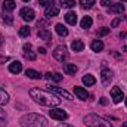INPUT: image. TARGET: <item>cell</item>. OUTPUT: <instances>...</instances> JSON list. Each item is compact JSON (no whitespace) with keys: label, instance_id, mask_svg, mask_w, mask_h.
Instances as JSON below:
<instances>
[{"label":"cell","instance_id":"cell-32","mask_svg":"<svg viewBox=\"0 0 127 127\" xmlns=\"http://www.w3.org/2000/svg\"><path fill=\"white\" fill-rule=\"evenodd\" d=\"M38 4L43 6V7H47V6L53 4V0H38Z\"/></svg>","mask_w":127,"mask_h":127},{"label":"cell","instance_id":"cell-18","mask_svg":"<svg viewBox=\"0 0 127 127\" xmlns=\"http://www.w3.org/2000/svg\"><path fill=\"white\" fill-rule=\"evenodd\" d=\"M55 30H56V32H58L61 37H66V35H68V28H66L64 24H56V25H55Z\"/></svg>","mask_w":127,"mask_h":127},{"label":"cell","instance_id":"cell-37","mask_svg":"<svg viewBox=\"0 0 127 127\" xmlns=\"http://www.w3.org/2000/svg\"><path fill=\"white\" fill-rule=\"evenodd\" d=\"M38 52H40L41 55H46V49H44V47H40V49H38Z\"/></svg>","mask_w":127,"mask_h":127},{"label":"cell","instance_id":"cell-1","mask_svg":"<svg viewBox=\"0 0 127 127\" xmlns=\"http://www.w3.org/2000/svg\"><path fill=\"white\" fill-rule=\"evenodd\" d=\"M30 96L35 103H38L41 106H47V108H55L61 103L59 96H56L49 90H43V89H37V87L30 90Z\"/></svg>","mask_w":127,"mask_h":127},{"label":"cell","instance_id":"cell-42","mask_svg":"<svg viewBox=\"0 0 127 127\" xmlns=\"http://www.w3.org/2000/svg\"><path fill=\"white\" fill-rule=\"evenodd\" d=\"M22 1H30V0H22Z\"/></svg>","mask_w":127,"mask_h":127},{"label":"cell","instance_id":"cell-14","mask_svg":"<svg viewBox=\"0 0 127 127\" xmlns=\"http://www.w3.org/2000/svg\"><path fill=\"white\" fill-rule=\"evenodd\" d=\"M37 35L41 38V40H44V41H49V40H52V34L49 30H46V28H40L38 32H37Z\"/></svg>","mask_w":127,"mask_h":127},{"label":"cell","instance_id":"cell-28","mask_svg":"<svg viewBox=\"0 0 127 127\" xmlns=\"http://www.w3.org/2000/svg\"><path fill=\"white\" fill-rule=\"evenodd\" d=\"M7 124V117H6V112L0 108V127H4Z\"/></svg>","mask_w":127,"mask_h":127},{"label":"cell","instance_id":"cell-27","mask_svg":"<svg viewBox=\"0 0 127 127\" xmlns=\"http://www.w3.org/2000/svg\"><path fill=\"white\" fill-rule=\"evenodd\" d=\"M1 18H3V22H4V24H7V25H12V24H13V16H12V15H9V13H4V12H3Z\"/></svg>","mask_w":127,"mask_h":127},{"label":"cell","instance_id":"cell-39","mask_svg":"<svg viewBox=\"0 0 127 127\" xmlns=\"http://www.w3.org/2000/svg\"><path fill=\"white\" fill-rule=\"evenodd\" d=\"M58 127H72V126H69V124H65V123H61Z\"/></svg>","mask_w":127,"mask_h":127},{"label":"cell","instance_id":"cell-25","mask_svg":"<svg viewBox=\"0 0 127 127\" xmlns=\"http://www.w3.org/2000/svg\"><path fill=\"white\" fill-rule=\"evenodd\" d=\"M9 102V95L7 92H4L1 87H0V105H6Z\"/></svg>","mask_w":127,"mask_h":127},{"label":"cell","instance_id":"cell-43","mask_svg":"<svg viewBox=\"0 0 127 127\" xmlns=\"http://www.w3.org/2000/svg\"><path fill=\"white\" fill-rule=\"evenodd\" d=\"M126 106H127V99H126Z\"/></svg>","mask_w":127,"mask_h":127},{"label":"cell","instance_id":"cell-41","mask_svg":"<svg viewBox=\"0 0 127 127\" xmlns=\"http://www.w3.org/2000/svg\"><path fill=\"white\" fill-rule=\"evenodd\" d=\"M121 127H127V121H126V123H123V126H121Z\"/></svg>","mask_w":127,"mask_h":127},{"label":"cell","instance_id":"cell-2","mask_svg":"<svg viewBox=\"0 0 127 127\" xmlns=\"http://www.w3.org/2000/svg\"><path fill=\"white\" fill-rule=\"evenodd\" d=\"M19 123H21V127H47V120L43 115L35 112L25 114L19 120Z\"/></svg>","mask_w":127,"mask_h":127},{"label":"cell","instance_id":"cell-8","mask_svg":"<svg viewBox=\"0 0 127 127\" xmlns=\"http://www.w3.org/2000/svg\"><path fill=\"white\" fill-rule=\"evenodd\" d=\"M111 97H112V100H114L115 103H120V102L123 100V97H124V93H123V90H121L118 86H115V87L111 89Z\"/></svg>","mask_w":127,"mask_h":127},{"label":"cell","instance_id":"cell-35","mask_svg":"<svg viewBox=\"0 0 127 127\" xmlns=\"http://www.w3.org/2000/svg\"><path fill=\"white\" fill-rule=\"evenodd\" d=\"M100 4H102L103 7H108V6L111 4V0H100Z\"/></svg>","mask_w":127,"mask_h":127},{"label":"cell","instance_id":"cell-30","mask_svg":"<svg viewBox=\"0 0 127 127\" xmlns=\"http://www.w3.org/2000/svg\"><path fill=\"white\" fill-rule=\"evenodd\" d=\"M19 35H21V37H27V35H30V27H27V25L21 27V28H19Z\"/></svg>","mask_w":127,"mask_h":127},{"label":"cell","instance_id":"cell-9","mask_svg":"<svg viewBox=\"0 0 127 127\" xmlns=\"http://www.w3.org/2000/svg\"><path fill=\"white\" fill-rule=\"evenodd\" d=\"M100 80H102L103 84H108V83L112 80V71L108 69V68H103L102 72H100Z\"/></svg>","mask_w":127,"mask_h":127},{"label":"cell","instance_id":"cell-12","mask_svg":"<svg viewBox=\"0 0 127 127\" xmlns=\"http://www.w3.org/2000/svg\"><path fill=\"white\" fill-rule=\"evenodd\" d=\"M9 71L12 74H19L22 71V64L19 62V61H13V62L9 65Z\"/></svg>","mask_w":127,"mask_h":127},{"label":"cell","instance_id":"cell-3","mask_svg":"<svg viewBox=\"0 0 127 127\" xmlns=\"http://www.w3.org/2000/svg\"><path fill=\"white\" fill-rule=\"evenodd\" d=\"M83 121H84V124L87 127H112L111 123H108L105 118H102V117H99L96 114H87V115H84Z\"/></svg>","mask_w":127,"mask_h":127},{"label":"cell","instance_id":"cell-4","mask_svg":"<svg viewBox=\"0 0 127 127\" xmlns=\"http://www.w3.org/2000/svg\"><path fill=\"white\" fill-rule=\"evenodd\" d=\"M53 58L56 61H59V62H64L68 58V49H66V46H64V44L56 46L55 50H53Z\"/></svg>","mask_w":127,"mask_h":127},{"label":"cell","instance_id":"cell-38","mask_svg":"<svg viewBox=\"0 0 127 127\" xmlns=\"http://www.w3.org/2000/svg\"><path fill=\"white\" fill-rule=\"evenodd\" d=\"M118 35H120V37H121V38H123V37H127V32H126V31H123V32H120V34H118Z\"/></svg>","mask_w":127,"mask_h":127},{"label":"cell","instance_id":"cell-13","mask_svg":"<svg viewBox=\"0 0 127 127\" xmlns=\"http://www.w3.org/2000/svg\"><path fill=\"white\" fill-rule=\"evenodd\" d=\"M44 77H46V80H49V81H55V83H59L61 80H62V75L59 74V72H46L44 74Z\"/></svg>","mask_w":127,"mask_h":127},{"label":"cell","instance_id":"cell-44","mask_svg":"<svg viewBox=\"0 0 127 127\" xmlns=\"http://www.w3.org/2000/svg\"><path fill=\"white\" fill-rule=\"evenodd\" d=\"M121 1H127V0H121Z\"/></svg>","mask_w":127,"mask_h":127},{"label":"cell","instance_id":"cell-16","mask_svg":"<svg viewBox=\"0 0 127 127\" xmlns=\"http://www.w3.org/2000/svg\"><path fill=\"white\" fill-rule=\"evenodd\" d=\"M25 75H27L28 78H32V80H40V78L43 77V75H41L38 71H35V69H31V68L25 71Z\"/></svg>","mask_w":127,"mask_h":127},{"label":"cell","instance_id":"cell-22","mask_svg":"<svg viewBox=\"0 0 127 127\" xmlns=\"http://www.w3.org/2000/svg\"><path fill=\"white\" fill-rule=\"evenodd\" d=\"M16 7V3L13 1V0H4L3 1V10H13Z\"/></svg>","mask_w":127,"mask_h":127},{"label":"cell","instance_id":"cell-6","mask_svg":"<svg viewBox=\"0 0 127 127\" xmlns=\"http://www.w3.org/2000/svg\"><path fill=\"white\" fill-rule=\"evenodd\" d=\"M49 115H50L53 120H58V121H64V120H66V117H68V114H66L64 109H61V108H50Z\"/></svg>","mask_w":127,"mask_h":127},{"label":"cell","instance_id":"cell-36","mask_svg":"<svg viewBox=\"0 0 127 127\" xmlns=\"http://www.w3.org/2000/svg\"><path fill=\"white\" fill-rule=\"evenodd\" d=\"M99 102H100V105H108V99L106 97H100Z\"/></svg>","mask_w":127,"mask_h":127},{"label":"cell","instance_id":"cell-15","mask_svg":"<svg viewBox=\"0 0 127 127\" xmlns=\"http://www.w3.org/2000/svg\"><path fill=\"white\" fill-rule=\"evenodd\" d=\"M64 72L68 75H74L77 72V66L75 64H64Z\"/></svg>","mask_w":127,"mask_h":127},{"label":"cell","instance_id":"cell-33","mask_svg":"<svg viewBox=\"0 0 127 127\" xmlns=\"http://www.w3.org/2000/svg\"><path fill=\"white\" fill-rule=\"evenodd\" d=\"M97 34H99V37H103V35L109 34V28H100V30L97 31Z\"/></svg>","mask_w":127,"mask_h":127},{"label":"cell","instance_id":"cell-26","mask_svg":"<svg viewBox=\"0 0 127 127\" xmlns=\"http://www.w3.org/2000/svg\"><path fill=\"white\" fill-rule=\"evenodd\" d=\"M96 3V0H80V4L83 9H90L93 7V4Z\"/></svg>","mask_w":127,"mask_h":127},{"label":"cell","instance_id":"cell-29","mask_svg":"<svg viewBox=\"0 0 127 127\" xmlns=\"http://www.w3.org/2000/svg\"><path fill=\"white\" fill-rule=\"evenodd\" d=\"M64 7H74L75 6V0H59Z\"/></svg>","mask_w":127,"mask_h":127},{"label":"cell","instance_id":"cell-21","mask_svg":"<svg viewBox=\"0 0 127 127\" xmlns=\"http://www.w3.org/2000/svg\"><path fill=\"white\" fill-rule=\"evenodd\" d=\"M71 47H72L74 52H81V50L84 49V43H83L81 40H74L72 44H71Z\"/></svg>","mask_w":127,"mask_h":127},{"label":"cell","instance_id":"cell-34","mask_svg":"<svg viewBox=\"0 0 127 127\" xmlns=\"http://www.w3.org/2000/svg\"><path fill=\"white\" fill-rule=\"evenodd\" d=\"M120 22H121V18H115V19H114V21L111 22V27H112V28H115V27H117V25H118Z\"/></svg>","mask_w":127,"mask_h":127},{"label":"cell","instance_id":"cell-40","mask_svg":"<svg viewBox=\"0 0 127 127\" xmlns=\"http://www.w3.org/2000/svg\"><path fill=\"white\" fill-rule=\"evenodd\" d=\"M1 44H3V35L0 34V46H1Z\"/></svg>","mask_w":127,"mask_h":127},{"label":"cell","instance_id":"cell-11","mask_svg":"<svg viewBox=\"0 0 127 127\" xmlns=\"http://www.w3.org/2000/svg\"><path fill=\"white\" fill-rule=\"evenodd\" d=\"M74 93H75V96H77L78 99H81V100H87V97H89L87 90H84L83 87H78V86L74 87Z\"/></svg>","mask_w":127,"mask_h":127},{"label":"cell","instance_id":"cell-10","mask_svg":"<svg viewBox=\"0 0 127 127\" xmlns=\"http://www.w3.org/2000/svg\"><path fill=\"white\" fill-rule=\"evenodd\" d=\"M58 13H59V7H58V6H53V4L47 6V7H46V10H44V15H46L47 18L58 16Z\"/></svg>","mask_w":127,"mask_h":127},{"label":"cell","instance_id":"cell-7","mask_svg":"<svg viewBox=\"0 0 127 127\" xmlns=\"http://www.w3.org/2000/svg\"><path fill=\"white\" fill-rule=\"evenodd\" d=\"M19 15L27 22H31V21H34V18H35V12L32 10L31 7H22L21 12H19Z\"/></svg>","mask_w":127,"mask_h":127},{"label":"cell","instance_id":"cell-17","mask_svg":"<svg viewBox=\"0 0 127 127\" xmlns=\"http://www.w3.org/2000/svg\"><path fill=\"white\" fill-rule=\"evenodd\" d=\"M65 21H66L69 25H75V24H77V15H75V12H68V13L65 15Z\"/></svg>","mask_w":127,"mask_h":127},{"label":"cell","instance_id":"cell-31","mask_svg":"<svg viewBox=\"0 0 127 127\" xmlns=\"http://www.w3.org/2000/svg\"><path fill=\"white\" fill-rule=\"evenodd\" d=\"M24 56H25L27 59H30V61H34V59H35V53H32L31 49L25 50V52H24Z\"/></svg>","mask_w":127,"mask_h":127},{"label":"cell","instance_id":"cell-24","mask_svg":"<svg viewBox=\"0 0 127 127\" xmlns=\"http://www.w3.org/2000/svg\"><path fill=\"white\" fill-rule=\"evenodd\" d=\"M83 83L86 84V86H93L96 83V78L92 75V74H86L84 77H83Z\"/></svg>","mask_w":127,"mask_h":127},{"label":"cell","instance_id":"cell-20","mask_svg":"<svg viewBox=\"0 0 127 127\" xmlns=\"http://www.w3.org/2000/svg\"><path fill=\"white\" fill-rule=\"evenodd\" d=\"M92 24H93V19H92L90 16H84V18L81 19V24H80V25H81L83 30H89V28L92 27Z\"/></svg>","mask_w":127,"mask_h":127},{"label":"cell","instance_id":"cell-5","mask_svg":"<svg viewBox=\"0 0 127 127\" xmlns=\"http://www.w3.org/2000/svg\"><path fill=\"white\" fill-rule=\"evenodd\" d=\"M49 92L55 93L56 96L65 97V99H68V100H72V95H71V93H69L68 90L62 89V87H58V86H49Z\"/></svg>","mask_w":127,"mask_h":127},{"label":"cell","instance_id":"cell-19","mask_svg":"<svg viewBox=\"0 0 127 127\" xmlns=\"http://www.w3.org/2000/svg\"><path fill=\"white\" fill-rule=\"evenodd\" d=\"M124 4L123 3H115V4H112L111 7H109V12H114V13H123L124 12Z\"/></svg>","mask_w":127,"mask_h":127},{"label":"cell","instance_id":"cell-23","mask_svg":"<svg viewBox=\"0 0 127 127\" xmlns=\"http://www.w3.org/2000/svg\"><path fill=\"white\" fill-rule=\"evenodd\" d=\"M90 47H92L93 52H100V50L103 49V43H102L100 40H93L92 44H90Z\"/></svg>","mask_w":127,"mask_h":127}]
</instances>
